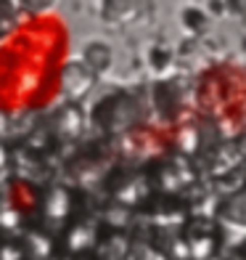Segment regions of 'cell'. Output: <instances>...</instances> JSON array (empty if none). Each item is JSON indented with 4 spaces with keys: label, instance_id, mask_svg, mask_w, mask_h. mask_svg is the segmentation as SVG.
I'll return each mask as SVG.
<instances>
[{
    "label": "cell",
    "instance_id": "6da1fadb",
    "mask_svg": "<svg viewBox=\"0 0 246 260\" xmlns=\"http://www.w3.org/2000/svg\"><path fill=\"white\" fill-rule=\"evenodd\" d=\"M207 106L225 133H241L246 130V67L225 64L217 67L207 80Z\"/></svg>",
    "mask_w": 246,
    "mask_h": 260
}]
</instances>
